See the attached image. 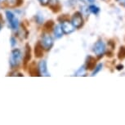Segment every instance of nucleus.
<instances>
[{"label": "nucleus", "instance_id": "obj_1", "mask_svg": "<svg viewBox=\"0 0 125 125\" xmlns=\"http://www.w3.org/2000/svg\"><path fill=\"white\" fill-rule=\"evenodd\" d=\"M21 57H22L21 52L19 50V49H14V50L11 52V55L10 58L11 66L12 68L18 66V65L20 64L21 61Z\"/></svg>", "mask_w": 125, "mask_h": 125}, {"label": "nucleus", "instance_id": "obj_2", "mask_svg": "<svg viewBox=\"0 0 125 125\" xmlns=\"http://www.w3.org/2000/svg\"><path fill=\"white\" fill-rule=\"evenodd\" d=\"M6 17L8 19L9 24H10L11 29L12 30H16L18 28V20L16 17L15 15L10 11H6Z\"/></svg>", "mask_w": 125, "mask_h": 125}, {"label": "nucleus", "instance_id": "obj_3", "mask_svg": "<svg viewBox=\"0 0 125 125\" xmlns=\"http://www.w3.org/2000/svg\"><path fill=\"white\" fill-rule=\"evenodd\" d=\"M105 51V43L101 40H99V41L96 42L93 47V52L96 53V55L98 56L99 57H101V56H102Z\"/></svg>", "mask_w": 125, "mask_h": 125}, {"label": "nucleus", "instance_id": "obj_4", "mask_svg": "<svg viewBox=\"0 0 125 125\" xmlns=\"http://www.w3.org/2000/svg\"><path fill=\"white\" fill-rule=\"evenodd\" d=\"M42 46L43 48H45L46 50H49L53 45V40L49 34H43L42 37V41H41Z\"/></svg>", "mask_w": 125, "mask_h": 125}, {"label": "nucleus", "instance_id": "obj_5", "mask_svg": "<svg viewBox=\"0 0 125 125\" xmlns=\"http://www.w3.org/2000/svg\"><path fill=\"white\" fill-rule=\"evenodd\" d=\"M83 24V19L80 12H75L72 17V25L74 28H80Z\"/></svg>", "mask_w": 125, "mask_h": 125}, {"label": "nucleus", "instance_id": "obj_6", "mask_svg": "<svg viewBox=\"0 0 125 125\" xmlns=\"http://www.w3.org/2000/svg\"><path fill=\"white\" fill-rule=\"evenodd\" d=\"M61 29H62V31L65 33V34H70L74 31V26L72 25V23H70L67 21H65L62 22L61 24Z\"/></svg>", "mask_w": 125, "mask_h": 125}, {"label": "nucleus", "instance_id": "obj_7", "mask_svg": "<svg viewBox=\"0 0 125 125\" xmlns=\"http://www.w3.org/2000/svg\"><path fill=\"white\" fill-rule=\"evenodd\" d=\"M39 74L43 76H49L48 72V68H47V62L45 61H41L39 64Z\"/></svg>", "mask_w": 125, "mask_h": 125}, {"label": "nucleus", "instance_id": "obj_8", "mask_svg": "<svg viewBox=\"0 0 125 125\" xmlns=\"http://www.w3.org/2000/svg\"><path fill=\"white\" fill-rule=\"evenodd\" d=\"M96 66V60L93 56H88L86 60V67L88 70H93Z\"/></svg>", "mask_w": 125, "mask_h": 125}, {"label": "nucleus", "instance_id": "obj_9", "mask_svg": "<svg viewBox=\"0 0 125 125\" xmlns=\"http://www.w3.org/2000/svg\"><path fill=\"white\" fill-rule=\"evenodd\" d=\"M34 53H35V56L38 58L41 57L43 56V46L42 44H40L39 43H37L35 45V48H34Z\"/></svg>", "mask_w": 125, "mask_h": 125}, {"label": "nucleus", "instance_id": "obj_10", "mask_svg": "<svg viewBox=\"0 0 125 125\" xmlns=\"http://www.w3.org/2000/svg\"><path fill=\"white\" fill-rule=\"evenodd\" d=\"M54 34H55V37L59 39L62 36L63 34V31H62V29H61V26L60 25H56V26L54 28Z\"/></svg>", "mask_w": 125, "mask_h": 125}, {"label": "nucleus", "instance_id": "obj_11", "mask_svg": "<svg viewBox=\"0 0 125 125\" xmlns=\"http://www.w3.org/2000/svg\"><path fill=\"white\" fill-rule=\"evenodd\" d=\"M30 48L29 47V45H26V50H25V55L24 57V61H25V64H26L28 61H30Z\"/></svg>", "mask_w": 125, "mask_h": 125}, {"label": "nucleus", "instance_id": "obj_12", "mask_svg": "<svg viewBox=\"0 0 125 125\" xmlns=\"http://www.w3.org/2000/svg\"><path fill=\"white\" fill-rule=\"evenodd\" d=\"M118 57L119 60H123L125 58V47H121L118 53Z\"/></svg>", "mask_w": 125, "mask_h": 125}, {"label": "nucleus", "instance_id": "obj_13", "mask_svg": "<svg viewBox=\"0 0 125 125\" xmlns=\"http://www.w3.org/2000/svg\"><path fill=\"white\" fill-rule=\"evenodd\" d=\"M88 10H89V11H91V12L93 13V14H97L99 11H100V9H99V8H97V7L95 6V5L89 6Z\"/></svg>", "mask_w": 125, "mask_h": 125}, {"label": "nucleus", "instance_id": "obj_14", "mask_svg": "<svg viewBox=\"0 0 125 125\" xmlns=\"http://www.w3.org/2000/svg\"><path fill=\"white\" fill-rule=\"evenodd\" d=\"M25 29L24 28H21V29H20L18 30V36L21 38V39H25V38H26L27 37V34L28 33L27 32H25V33H24V31H25Z\"/></svg>", "mask_w": 125, "mask_h": 125}, {"label": "nucleus", "instance_id": "obj_15", "mask_svg": "<svg viewBox=\"0 0 125 125\" xmlns=\"http://www.w3.org/2000/svg\"><path fill=\"white\" fill-rule=\"evenodd\" d=\"M34 63L30 65V73L31 74V75H38V70L36 67H34Z\"/></svg>", "mask_w": 125, "mask_h": 125}, {"label": "nucleus", "instance_id": "obj_16", "mask_svg": "<svg viewBox=\"0 0 125 125\" xmlns=\"http://www.w3.org/2000/svg\"><path fill=\"white\" fill-rule=\"evenodd\" d=\"M84 74H85V68H84V66H83L76 72L75 75L76 76H81V75H84Z\"/></svg>", "mask_w": 125, "mask_h": 125}, {"label": "nucleus", "instance_id": "obj_17", "mask_svg": "<svg viewBox=\"0 0 125 125\" xmlns=\"http://www.w3.org/2000/svg\"><path fill=\"white\" fill-rule=\"evenodd\" d=\"M101 68H102V65L101 64H99L97 66H96V68H95V70H94V71L93 72V76H94V75H96V74H97V73L100 71V70H101Z\"/></svg>", "mask_w": 125, "mask_h": 125}, {"label": "nucleus", "instance_id": "obj_18", "mask_svg": "<svg viewBox=\"0 0 125 125\" xmlns=\"http://www.w3.org/2000/svg\"><path fill=\"white\" fill-rule=\"evenodd\" d=\"M53 26V22L52 21H48L47 22V24L45 25V29L46 30H51Z\"/></svg>", "mask_w": 125, "mask_h": 125}, {"label": "nucleus", "instance_id": "obj_19", "mask_svg": "<svg viewBox=\"0 0 125 125\" xmlns=\"http://www.w3.org/2000/svg\"><path fill=\"white\" fill-rule=\"evenodd\" d=\"M39 1L40 2V3L43 4V5H46V4H48L49 3L50 0H39Z\"/></svg>", "mask_w": 125, "mask_h": 125}, {"label": "nucleus", "instance_id": "obj_20", "mask_svg": "<svg viewBox=\"0 0 125 125\" xmlns=\"http://www.w3.org/2000/svg\"><path fill=\"white\" fill-rule=\"evenodd\" d=\"M116 1H117L119 4H121V5L125 6V0H116Z\"/></svg>", "mask_w": 125, "mask_h": 125}, {"label": "nucleus", "instance_id": "obj_21", "mask_svg": "<svg viewBox=\"0 0 125 125\" xmlns=\"http://www.w3.org/2000/svg\"><path fill=\"white\" fill-rule=\"evenodd\" d=\"M11 46H14L16 44V40L14 38H11Z\"/></svg>", "mask_w": 125, "mask_h": 125}, {"label": "nucleus", "instance_id": "obj_22", "mask_svg": "<svg viewBox=\"0 0 125 125\" xmlns=\"http://www.w3.org/2000/svg\"><path fill=\"white\" fill-rule=\"evenodd\" d=\"M123 67H124V66H123L122 65H118V66H117V70H122Z\"/></svg>", "mask_w": 125, "mask_h": 125}, {"label": "nucleus", "instance_id": "obj_23", "mask_svg": "<svg viewBox=\"0 0 125 125\" xmlns=\"http://www.w3.org/2000/svg\"><path fill=\"white\" fill-rule=\"evenodd\" d=\"M6 0H0V3H3V2H5Z\"/></svg>", "mask_w": 125, "mask_h": 125}, {"label": "nucleus", "instance_id": "obj_24", "mask_svg": "<svg viewBox=\"0 0 125 125\" xmlns=\"http://www.w3.org/2000/svg\"><path fill=\"white\" fill-rule=\"evenodd\" d=\"M89 2H91V3H93V2H94V0H88Z\"/></svg>", "mask_w": 125, "mask_h": 125}, {"label": "nucleus", "instance_id": "obj_25", "mask_svg": "<svg viewBox=\"0 0 125 125\" xmlns=\"http://www.w3.org/2000/svg\"><path fill=\"white\" fill-rule=\"evenodd\" d=\"M1 28H2V25H1V24H0V30H1Z\"/></svg>", "mask_w": 125, "mask_h": 125}, {"label": "nucleus", "instance_id": "obj_26", "mask_svg": "<svg viewBox=\"0 0 125 125\" xmlns=\"http://www.w3.org/2000/svg\"><path fill=\"white\" fill-rule=\"evenodd\" d=\"M104 1H109V0H104Z\"/></svg>", "mask_w": 125, "mask_h": 125}]
</instances>
